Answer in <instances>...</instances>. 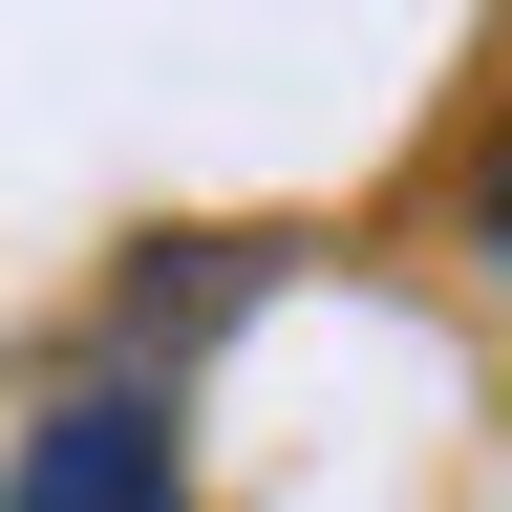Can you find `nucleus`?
I'll return each instance as SVG.
<instances>
[{"instance_id":"nucleus-1","label":"nucleus","mask_w":512,"mask_h":512,"mask_svg":"<svg viewBox=\"0 0 512 512\" xmlns=\"http://www.w3.org/2000/svg\"><path fill=\"white\" fill-rule=\"evenodd\" d=\"M0 512H171V406H128V384L43 406L22 470H0Z\"/></svg>"},{"instance_id":"nucleus-2","label":"nucleus","mask_w":512,"mask_h":512,"mask_svg":"<svg viewBox=\"0 0 512 512\" xmlns=\"http://www.w3.org/2000/svg\"><path fill=\"white\" fill-rule=\"evenodd\" d=\"M448 214H470V256H512V128H491L470 171H448Z\"/></svg>"}]
</instances>
